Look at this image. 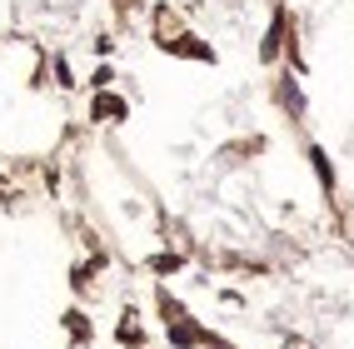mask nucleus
<instances>
[{"mask_svg":"<svg viewBox=\"0 0 354 349\" xmlns=\"http://www.w3.org/2000/svg\"><path fill=\"white\" fill-rule=\"evenodd\" d=\"M100 115H125V105H120V100H110V95H105V100H100Z\"/></svg>","mask_w":354,"mask_h":349,"instance_id":"nucleus-1","label":"nucleus"}]
</instances>
